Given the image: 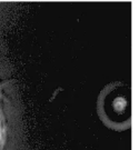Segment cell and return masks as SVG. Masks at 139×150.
Masks as SVG:
<instances>
[{"label":"cell","mask_w":139,"mask_h":150,"mask_svg":"<svg viewBox=\"0 0 139 150\" xmlns=\"http://www.w3.org/2000/svg\"><path fill=\"white\" fill-rule=\"evenodd\" d=\"M4 140H5V125H4V117H2L1 107H0V149L4 145Z\"/></svg>","instance_id":"obj_1"}]
</instances>
